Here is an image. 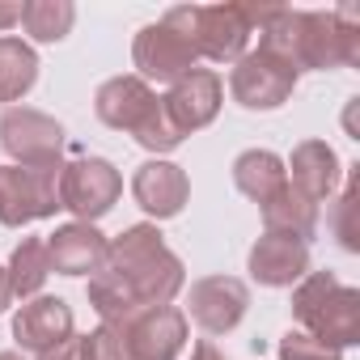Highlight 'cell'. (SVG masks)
I'll return each instance as SVG.
<instances>
[{
  "label": "cell",
  "instance_id": "cell-9",
  "mask_svg": "<svg viewBox=\"0 0 360 360\" xmlns=\"http://www.w3.org/2000/svg\"><path fill=\"white\" fill-rule=\"evenodd\" d=\"M119 191H123V178L106 157H77V161L60 165V208H68L85 225L106 217L115 208Z\"/></svg>",
  "mask_w": 360,
  "mask_h": 360
},
{
  "label": "cell",
  "instance_id": "cell-30",
  "mask_svg": "<svg viewBox=\"0 0 360 360\" xmlns=\"http://www.w3.org/2000/svg\"><path fill=\"white\" fill-rule=\"evenodd\" d=\"M9 301H13V288H9V271L0 267V314L9 309Z\"/></svg>",
  "mask_w": 360,
  "mask_h": 360
},
{
  "label": "cell",
  "instance_id": "cell-15",
  "mask_svg": "<svg viewBox=\"0 0 360 360\" xmlns=\"http://www.w3.org/2000/svg\"><path fill=\"white\" fill-rule=\"evenodd\" d=\"M131 195H136V204H140L153 221H169V217L183 212V204H187V195H191V183H187L183 165L153 157V161H144V165L136 169Z\"/></svg>",
  "mask_w": 360,
  "mask_h": 360
},
{
  "label": "cell",
  "instance_id": "cell-16",
  "mask_svg": "<svg viewBox=\"0 0 360 360\" xmlns=\"http://www.w3.org/2000/svg\"><path fill=\"white\" fill-rule=\"evenodd\" d=\"M305 271H309V246L297 238L263 233L250 246V276L263 288H292Z\"/></svg>",
  "mask_w": 360,
  "mask_h": 360
},
{
  "label": "cell",
  "instance_id": "cell-12",
  "mask_svg": "<svg viewBox=\"0 0 360 360\" xmlns=\"http://www.w3.org/2000/svg\"><path fill=\"white\" fill-rule=\"evenodd\" d=\"M250 305V288L233 276H204L191 284V318L204 335H229Z\"/></svg>",
  "mask_w": 360,
  "mask_h": 360
},
{
  "label": "cell",
  "instance_id": "cell-31",
  "mask_svg": "<svg viewBox=\"0 0 360 360\" xmlns=\"http://www.w3.org/2000/svg\"><path fill=\"white\" fill-rule=\"evenodd\" d=\"M0 360H26L22 352H0Z\"/></svg>",
  "mask_w": 360,
  "mask_h": 360
},
{
  "label": "cell",
  "instance_id": "cell-22",
  "mask_svg": "<svg viewBox=\"0 0 360 360\" xmlns=\"http://www.w3.org/2000/svg\"><path fill=\"white\" fill-rule=\"evenodd\" d=\"M5 271H9V288H13V297H22V301L39 297L43 284H47V276H51L47 242H39V238H22V246L13 250V259H9Z\"/></svg>",
  "mask_w": 360,
  "mask_h": 360
},
{
  "label": "cell",
  "instance_id": "cell-29",
  "mask_svg": "<svg viewBox=\"0 0 360 360\" xmlns=\"http://www.w3.org/2000/svg\"><path fill=\"white\" fill-rule=\"evenodd\" d=\"M22 22V5H0V30H9Z\"/></svg>",
  "mask_w": 360,
  "mask_h": 360
},
{
  "label": "cell",
  "instance_id": "cell-13",
  "mask_svg": "<svg viewBox=\"0 0 360 360\" xmlns=\"http://www.w3.org/2000/svg\"><path fill=\"white\" fill-rule=\"evenodd\" d=\"M221 94H225V89H221V77L208 72V68H195V72H187L183 81L169 85V94L161 98V106H165L169 123L178 127V136H191V131H200V127H208V123L217 119Z\"/></svg>",
  "mask_w": 360,
  "mask_h": 360
},
{
  "label": "cell",
  "instance_id": "cell-3",
  "mask_svg": "<svg viewBox=\"0 0 360 360\" xmlns=\"http://www.w3.org/2000/svg\"><path fill=\"white\" fill-rule=\"evenodd\" d=\"M94 110L106 127L115 131H131L136 144H144L148 153H174L183 144L178 127L169 123L161 98L153 94V85H144L140 77H110L98 98H94Z\"/></svg>",
  "mask_w": 360,
  "mask_h": 360
},
{
  "label": "cell",
  "instance_id": "cell-2",
  "mask_svg": "<svg viewBox=\"0 0 360 360\" xmlns=\"http://www.w3.org/2000/svg\"><path fill=\"white\" fill-rule=\"evenodd\" d=\"M250 30H259V47L284 56L297 77L301 72H330L360 64V13L339 5L330 13H305L284 5H246Z\"/></svg>",
  "mask_w": 360,
  "mask_h": 360
},
{
  "label": "cell",
  "instance_id": "cell-14",
  "mask_svg": "<svg viewBox=\"0 0 360 360\" xmlns=\"http://www.w3.org/2000/svg\"><path fill=\"white\" fill-rule=\"evenodd\" d=\"M13 339L22 352L47 356L72 339V309L64 297H30L13 314Z\"/></svg>",
  "mask_w": 360,
  "mask_h": 360
},
{
  "label": "cell",
  "instance_id": "cell-28",
  "mask_svg": "<svg viewBox=\"0 0 360 360\" xmlns=\"http://www.w3.org/2000/svg\"><path fill=\"white\" fill-rule=\"evenodd\" d=\"M191 360H225V352H221L217 343H208V339H204V343H195V352H191Z\"/></svg>",
  "mask_w": 360,
  "mask_h": 360
},
{
  "label": "cell",
  "instance_id": "cell-5",
  "mask_svg": "<svg viewBox=\"0 0 360 360\" xmlns=\"http://www.w3.org/2000/svg\"><path fill=\"white\" fill-rule=\"evenodd\" d=\"M161 22H169L178 34H183L195 56L204 60H217V64H238L246 56V43H250V18H246V5H178L169 9Z\"/></svg>",
  "mask_w": 360,
  "mask_h": 360
},
{
  "label": "cell",
  "instance_id": "cell-26",
  "mask_svg": "<svg viewBox=\"0 0 360 360\" xmlns=\"http://www.w3.org/2000/svg\"><path fill=\"white\" fill-rule=\"evenodd\" d=\"M43 360H98V356H94V335H72L68 343H60V347L47 352Z\"/></svg>",
  "mask_w": 360,
  "mask_h": 360
},
{
  "label": "cell",
  "instance_id": "cell-25",
  "mask_svg": "<svg viewBox=\"0 0 360 360\" xmlns=\"http://www.w3.org/2000/svg\"><path fill=\"white\" fill-rule=\"evenodd\" d=\"M280 360H343V352L314 339V335H305V330H288L280 339Z\"/></svg>",
  "mask_w": 360,
  "mask_h": 360
},
{
  "label": "cell",
  "instance_id": "cell-27",
  "mask_svg": "<svg viewBox=\"0 0 360 360\" xmlns=\"http://www.w3.org/2000/svg\"><path fill=\"white\" fill-rule=\"evenodd\" d=\"M94 356H98V360H127V356L119 352V339H115L110 326H98V330H94Z\"/></svg>",
  "mask_w": 360,
  "mask_h": 360
},
{
  "label": "cell",
  "instance_id": "cell-20",
  "mask_svg": "<svg viewBox=\"0 0 360 360\" xmlns=\"http://www.w3.org/2000/svg\"><path fill=\"white\" fill-rule=\"evenodd\" d=\"M233 183H238V191H242L246 200L263 204V200H271V195L288 183V169H284V161H280L276 153L250 148V153H242V157L233 161Z\"/></svg>",
  "mask_w": 360,
  "mask_h": 360
},
{
  "label": "cell",
  "instance_id": "cell-21",
  "mask_svg": "<svg viewBox=\"0 0 360 360\" xmlns=\"http://www.w3.org/2000/svg\"><path fill=\"white\" fill-rule=\"evenodd\" d=\"M39 81V56L22 39H0V102H18Z\"/></svg>",
  "mask_w": 360,
  "mask_h": 360
},
{
  "label": "cell",
  "instance_id": "cell-18",
  "mask_svg": "<svg viewBox=\"0 0 360 360\" xmlns=\"http://www.w3.org/2000/svg\"><path fill=\"white\" fill-rule=\"evenodd\" d=\"M47 259H51V271H60V276H89L106 259V238L85 221L60 225L47 238Z\"/></svg>",
  "mask_w": 360,
  "mask_h": 360
},
{
  "label": "cell",
  "instance_id": "cell-24",
  "mask_svg": "<svg viewBox=\"0 0 360 360\" xmlns=\"http://www.w3.org/2000/svg\"><path fill=\"white\" fill-rule=\"evenodd\" d=\"M356 212H360V174L347 178V187L335 204V217H330V229L339 238L343 250H360V225H356Z\"/></svg>",
  "mask_w": 360,
  "mask_h": 360
},
{
  "label": "cell",
  "instance_id": "cell-7",
  "mask_svg": "<svg viewBox=\"0 0 360 360\" xmlns=\"http://www.w3.org/2000/svg\"><path fill=\"white\" fill-rule=\"evenodd\" d=\"M60 212V169L0 165V225L22 229Z\"/></svg>",
  "mask_w": 360,
  "mask_h": 360
},
{
  "label": "cell",
  "instance_id": "cell-11",
  "mask_svg": "<svg viewBox=\"0 0 360 360\" xmlns=\"http://www.w3.org/2000/svg\"><path fill=\"white\" fill-rule=\"evenodd\" d=\"M131 60H136L144 85H148V81L174 85V81H183L187 72H195V64H200L195 47H191L183 34H178L169 22L144 26V30L136 34V43H131Z\"/></svg>",
  "mask_w": 360,
  "mask_h": 360
},
{
  "label": "cell",
  "instance_id": "cell-19",
  "mask_svg": "<svg viewBox=\"0 0 360 360\" xmlns=\"http://www.w3.org/2000/svg\"><path fill=\"white\" fill-rule=\"evenodd\" d=\"M259 208H263L267 233L297 238V242H305V246H309V238L318 233V204H309V200H305L301 191H292L288 183H284L271 200H263Z\"/></svg>",
  "mask_w": 360,
  "mask_h": 360
},
{
  "label": "cell",
  "instance_id": "cell-8",
  "mask_svg": "<svg viewBox=\"0 0 360 360\" xmlns=\"http://www.w3.org/2000/svg\"><path fill=\"white\" fill-rule=\"evenodd\" d=\"M292 89H297V68L267 47L246 51L229 72V94L246 110H276L292 98Z\"/></svg>",
  "mask_w": 360,
  "mask_h": 360
},
{
  "label": "cell",
  "instance_id": "cell-1",
  "mask_svg": "<svg viewBox=\"0 0 360 360\" xmlns=\"http://www.w3.org/2000/svg\"><path fill=\"white\" fill-rule=\"evenodd\" d=\"M183 284V259L161 242L157 225H131L106 242V259L89 276V305L98 309L102 326H115L144 305H169Z\"/></svg>",
  "mask_w": 360,
  "mask_h": 360
},
{
  "label": "cell",
  "instance_id": "cell-17",
  "mask_svg": "<svg viewBox=\"0 0 360 360\" xmlns=\"http://www.w3.org/2000/svg\"><path fill=\"white\" fill-rule=\"evenodd\" d=\"M284 169H292L288 187L301 191L309 204L330 200L335 187H339V174H343V169H339V157H335V148H330L326 140H301V144L292 148V161H288Z\"/></svg>",
  "mask_w": 360,
  "mask_h": 360
},
{
  "label": "cell",
  "instance_id": "cell-4",
  "mask_svg": "<svg viewBox=\"0 0 360 360\" xmlns=\"http://www.w3.org/2000/svg\"><path fill=\"white\" fill-rule=\"evenodd\" d=\"M292 318L301 322L297 330L330 343V347H352L360 343V292L339 284L330 271H305L292 288Z\"/></svg>",
  "mask_w": 360,
  "mask_h": 360
},
{
  "label": "cell",
  "instance_id": "cell-10",
  "mask_svg": "<svg viewBox=\"0 0 360 360\" xmlns=\"http://www.w3.org/2000/svg\"><path fill=\"white\" fill-rule=\"evenodd\" d=\"M0 144L13 157V165H39V169H60L64 153V127L34 110V106H9L0 115Z\"/></svg>",
  "mask_w": 360,
  "mask_h": 360
},
{
  "label": "cell",
  "instance_id": "cell-23",
  "mask_svg": "<svg viewBox=\"0 0 360 360\" xmlns=\"http://www.w3.org/2000/svg\"><path fill=\"white\" fill-rule=\"evenodd\" d=\"M77 22V9L68 0H26L22 5V26L39 43H60Z\"/></svg>",
  "mask_w": 360,
  "mask_h": 360
},
{
  "label": "cell",
  "instance_id": "cell-6",
  "mask_svg": "<svg viewBox=\"0 0 360 360\" xmlns=\"http://www.w3.org/2000/svg\"><path fill=\"white\" fill-rule=\"evenodd\" d=\"M110 330L127 360H174L187 347V314L174 305H144Z\"/></svg>",
  "mask_w": 360,
  "mask_h": 360
}]
</instances>
